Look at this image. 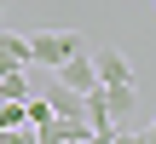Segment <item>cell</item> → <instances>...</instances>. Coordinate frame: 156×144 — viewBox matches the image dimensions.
<instances>
[{"instance_id": "ba28073f", "label": "cell", "mask_w": 156, "mask_h": 144, "mask_svg": "<svg viewBox=\"0 0 156 144\" xmlns=\"http://www.w3.org/2000/svg\"><path fill=\"white\" fill-rule=\"evenodd\" d=\"M0 6H12V0H0Z\"/></svg>"}, {"instance_id": "277c9868", "label": "cell", "mask_w": 156, "mask_h": 144, "mask_svg": "<svg viewBox=\"0 0 156 144\" xmlns=\"http://www.w3.org/2000/svg\"><path fill=\"white\" fill-rule=\"evenodd\" d=\"M98 98H104L110 115H133L139 110V75L133 81H116V87H98Z\"/></svg>"}, {"instance_id": "8992f818", "label": "cell", "mask_w": 156, "mask_h": 144, "mask_svg": "<svg viewBox=\"0 0 156 144\" xmlns=\"http://www.w3.org/2000/svg\"><path fill=\"white\" fill-rule=\"evenodd\" d=\"M46 104H52V115H81V92H75V87H64V81H52V87H46Z\"/></svg>"}, {"instance_id": "3957f363", "label": "cell", "mask_w": 156, "mask_h": 144, "mask_svg": "<svg viewBox=\"0 0 156 144\" xmlns=\"http://www.w3.org/2000/svg\"><path fill=\"white\" fill-rule=\"evenodd\" d=\"M58 81H64V87H75V92L98 87V75H93V58H87V52H69V58L58 63Z\"/></svg>"}, {"instance_id": "7a4b0ae2", "label": "cell", "mask_w": 156, "mask_h": 144, "mask_svg": "<svg viewBox=\"0 0 156 144\" xmlns=\"http://www.w3.org/2000/svg\"><path fill=\"white\" fill-rule=\"evenodd\" d=\"M93 75H98V87H116V81H133V63L116 46H98L93 52Z\"/></svg>"}, {"instance_id": "52a82bcc", "label": "cell", "mask_w": 156, "mask_h": 144, "mask_svg": "<svg viewBox=\"0 0 156 144\" xmlns=\"http://www.w3.org/2000/svg\"><path fill=\"white\" fill-rule=\"evenodd\" d=\"M0 98H29V63L23 69H0Z\"/></svg>"}, {"instance_id": "6da1fadb", "label": "cell", "mask_w": 156, "mask_h": 144, "mask_svg": "<svg viewBox=\"0 0 156 144\" xmlns=\"http://www.w3.org/2000/svg\"><path fill=\"white\" fill-rule=\"evenodd\" d=\"M69 52H87V46H81V35H69V29H41V35H29V63L58 69Z\"/></svg>"}, {"instance_id": "5b68a950", "label": "cell", "mask_w": 156, "mask_h": 144, "mask_svg": "<svg viewBox=\"0 0 156 144\" xmlns=\"http://www.w3.org/2000/svg\"><path fill=\"white\" fill-rule=\"evenodd\" d=\"M23 63H29V35L0 29V69H23Z\"/></svg>"}]
</instances>
